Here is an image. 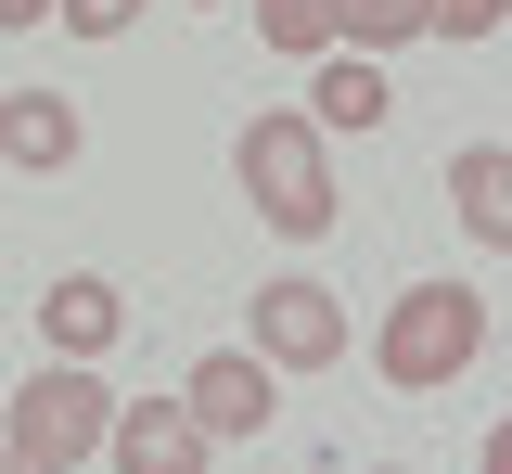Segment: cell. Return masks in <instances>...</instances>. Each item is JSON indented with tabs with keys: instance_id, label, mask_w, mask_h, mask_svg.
I'll use <instances>...</instances> for the list:
<instances>
[{
	"instance_id": "1",
	"label": "cell",
	"mask_w": 512,
	"mask_h": 474,
	"mask_svg": "<svg viewBox=\"0 0 512 474\" xmlns=\"http://www.w3.org/2000/svg\"><path fill=\"white\" fill-rule=\"evenodd\" d=\"M320 116H295V103H269V116H244V141H231V180H244V205L282 231V244H320L333 231V154H320Z\"/></svg>"
},
{
	"instance_id": "2",
	"label": "cell",
	"mask_w": 512,
	"mask_h": 474,
	"mask_svg": "<svg viewBox=\"0 0 512 474\" xmlns=\"http://www.w3.org/2000/svg\"><path fill=\"white\" fill-rule=\"evenodd\" d=\"M474 359H487V295H474V282H410V295L384 308V334H372V372L397 398H436Z\"/></svg>"
},
{
	"instance_id": "3",
	"label": "cell",
	"mask_w": 512,
	"mask_h": 474,
	"mask_svg": "<svg viewBox=\"0 0 512 474\" xmlns=\"http://www.w3.org/2000/svg\"><path fill=\"white\" fill-rule=\"evenodd\" d=\"M0 436H13V462H26V474H77L90 449H103V436H116V398H103L77 359H52L39 385H13Z\"/></svg>"
},
{
	"instance_id": "4",
	"label": "cell",
	"mask_w": 512,
	"mask_h": 474,
	"mask_svg": "<svg viewBox=\"0 0 512 474\" xmlns=\"http://www.w3.org/2000/svg\"><path fill=\"white\" fill-rule=\"evenodd\" d=\"M244 346L269 372H333V359H346V308H333L320 282H256V334Z\"/></svg>"
},
{
	"instance_id": "5",
	"label": "cell",
	"mask_w": 512,
	"mask_h": 474,
	"mask_svg": "<svg viewBox=\"0 0 512 474\" xmlns=\"http://www.w3.org/2000/svg\"><path fill=\"white\" fill-rule=\"evenodd\" d=\"M116 474H205L218 462V436H205V410L192 398H141V410H116Z\"/></svg>"
},
{
	"instance_id": "6",
	"label": "cell",
	"mask_w": 512,
	"mask_h": 474,
	"mask_svg": "<svg viewBox=\"0 0 512 474\" xmlns=\"http://www.w3.org/2000/svg\"><path fill=\"white\" fill-rule=\"evenodd\" d=\"M192 410H205V436L231 449V436H256L269 410H282V372L256 359V346H218V359H192V385H180Z\"/></svg>"
},
{
	"instance_id": "7",
	"label": "cell",
	"mask_w": 512,
	"mask_h": 474,
	"mask_svg": "<svg viewBox=\"0 0 512 474\" xmlns=\"http://www.w3.org/2000/svg\"><path fill=\"white\" fill-rule=\"evenodd\" d=\"M39 334H52V359H103V346L128 334V295L103 270H64L52 295H39Z\"/></svg>"
},
{
	"instance_id": "8",
	"label": "cell",
	"mask_w": 512,
	"mask_h": 474,
	"mask_svg": "<svg viewBox=\"0 0 512 474\" xmlns=\"http://www.w3.org/2000/svg\"><path fill=\"white\" fill-rule=\"evenodd\" d=\"M77 103H64V90H13V103H0V154H13V167H26V180H52V167H77Z\"/></svg>"
},
{
	"instance_id": "9",
	"label": "cell",
	"mask_w": 512,
	"mask_h": 474,
	"mask_svg": "<svg viewBox=\"0 0 512 474\" xmlns=\"http://www.w3.org/2000/svg\"><path fill=\"white\" fill-rule=\"evenodd\" d=\"M448 205H461L474 244L512 257V154H500V141H461V154H448Z\"/></svg>"
},
{
	"instance_id": "10",
	"label": "cell",
	"mask_w": 512,
	"mask_h": 474,
	"mask_svg": "<svg viewBox=\"0 0 512 474\" xmlns=\"http://www.w3.org/2000/svg\"><path fill=\"white\" fill-rule=\"evenodd\" d=\"M308 116H320V129H333V141H346V129H384V116H397V90H384V77H372V52H346V65H320V90H308Z\"/></svg>"
},
{
	"instance_id": "11",
	"label": "cell",
	"mask_w": 512,
	"mask_h": 474,
	"mask_svg": "<svg viewBox=\"0 0 512 474\" xmlns=\"http://www.w3.org/2000/svg\"><path fill=\"white\" fill-rule=\"evenodd\" d=\"M346 52H397V39H436V0H333Z\"/></svg>"
},
{
	"instance_id": "12",
	"label": "cell",
	"mask_w": 512,
	"mask_h": 474,
	"mask_svg": "<svg viewBox=\"0 0 512 474\" xmlns=\"http://www.w3.org/2000/svg\"><path fill=\"white\" fill-rule=\"evenodd\" d=\"M256 39L269 52H333L346 26H333V0H256Z\"/></svg>"
},
{
	"instance_id": "13",
	"label": "cell",
	"mask_w": 512,
	"mask_h": 474,
	"mask_svg": "<svg viewBox=\"0 0 512 474\" xmlns=\"http://www.w3.org/2000/svg\"><path fill=\"white\" fill-rule=\"evenodd\" d=\"M64 26H77V39H128V26H141V0H64Z\"/></svg>"
},
{
	"instance_id": "14",
	"label": "cell",
	"mask_w": 512,
	"mask_h": 474,
	"mask_svg": "<svg viewBox=\"0 0 512 474\" xmlns=\"http://www.w3.org/2000/svg\"><path fill=\"white\" fill-rule=\"evenodd\" d=\"M500 13H512V0H436V39H487Z\"/></svg>"
},
{
	"instance_id": "15",
	"label": "cell",
	"mask_w": 512,
	"mask_h": 474,
	"mask_svg": "<svg viewBox=\"0 0 512 474\" xmlns=\"http://www.w3.org/2000/svg\"><path fill=\"white\" fill-rule=\"evenodd\" d=\"M64 0H0V39H13V26H52Z\"/></svg>"
},
{
	"instance_id": "16",
	"label": "cell",
	"mask_w": 512,
	"mask_h": 474,
	"mask_svg": "<svg viewBox=\"0 0 512 474\" xmlns=\"http://www.w3.org/2000/svg\"><path fill=\"white\" fill-rule=\"evenodd\" d=\"M487 474H512V423H500V436H487Z\"/></svg>"
},
{
	"instance_id": "17",
	"label": "cell",
	"mask_w": 512,
	"mask_h": 474,
	"mask_svg": "<svg viewBox=\"0 0 512 474\" xmlns=\"http://www.w3.org/2000/svg\"><path fill=\"white\" fill-rule=\"evenodd\" d=\"M372 474H410V462H372Z\"/></svg>"
},
{
	"instance_id": "18",
	"label": "cell",
	"mask_w": 512,
	"mask_h": 474,
	"mask_svg": "<svg viewBox=\"0 0 512 474\" xmlns=\"http://www.w3.org/2000/svg\"><path fill=\"white\" fill-rule=\"evenodd\" d=\"M0 474H26V462H0Z\"/></svg>"
}]
</instances>
